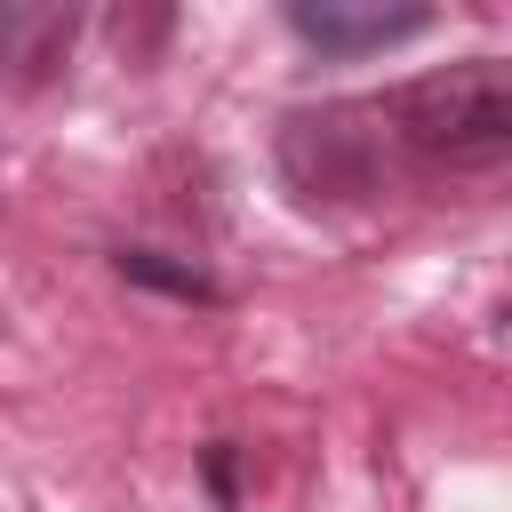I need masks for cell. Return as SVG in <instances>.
Here are the masks:
<instances>
[{
  "label": "cell",
  "mask_w": 512,
  "mask_h": 512,
  "mask_svg": "<svg viewBox=\"0 0 512 512\" xmlns=\"http://www.w3.org/2000/svg\"><path fill=\"white\" fill-rule=\"evenodd\" d=\"M208 488L232 504V440H216V448H208Z\"/></svg>",
  "instance_id": "obj_6"
},
{
  "label": "cell",
  "mask_w": 512,
  "mask_h": 512,
  "mask_svg": "<svg viewBox=\"0 0 512 512\" xmlns=\"http://www.w3.org/2000/svg\"><path fill=\"white\" fill-rule=\"evenodd\" d=\"M376 120H392V136L432 168H496L512 152V64L464 56V64L416 72L376 104Z\"/></svg>",
  "instance_id": "obj_1"
},
{
  "label": "cell",
  "mask_w": 512,
  "mask_h": 512,
  "mask_svg": "<svg viewBox=\"0 0 512 512\" xmlns=\"http://www.w3.org/2000/svg\"><path fill=\"white\" fill-rule=\"evenodd\" d=\"M112 272H120V280H136V288L184 296V304H216V296H224V288H216L200 264H184V256H160V248H112Z\"/></svg>",
  "instance_id": "obj_5"
},
{
  "label": "cell",
  "mask_w": 512,
  "mask_h": 512,
  "mask_svg": "<svg viewBox=\"0 0 512 512\" xmlns=\"http://www.w3.org/2000/svg\"><path fill=\"white\" fill-rule=\"evenodd\" d=\"M280 176L304 200H376L384 192V120L376 104H304L272 136Z\"/></svg>",
  "instance_id": "obj_2"
},
{
  "label": "cell",
  "mask_w": 512,
  "mask_h": 512,
  "mask_svg": "<svg viewBox=\"0 0 512 512\" xmlns=\"http://www.w3.org/2000/svg\"><path fill=\"white\" fill-rule=\"evenodd\" d=\"M80 8L64 0H0V88H48L72 56Z\"/></svg>",
  "instance_id": "obj_4"
},
{
  "label": "cell",
  "mask_w": 512,
  "mask_h": 512,
  "mask_svg": "<svg viewBox=\"0 0 512 512\" xmlns=\"http://www.w3.org/2000/svg\"><path fill=\"white\" fill-rule=\"evenodd\" d=\"M288 32L320 56H384L432 32V8H376V0H288Z\"/></svg>",
  "instance_id": "obj_3"
}]
</instances>
